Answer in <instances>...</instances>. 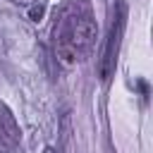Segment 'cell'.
Returning a JSON list of instances; mask_svg holds the SVG:
<instances>
[{
    "label": "cell",
    "instance_id": "obj_1",
    "mask_svg": "<svg viewBox=\"0 0 153 153\" xmlns=\"http://www.w3.org/2000/svg\"><path fill=\"white\" fill-rule=\"evenodd\" d=\"M96 22L91 14L86 12H76L65 17V22L60 24V29L55 31V55L62 65H76L93 45L96 41Z\"/></svg>",
    "mask_w": 153,
    "mask_h": 153
},
{
    "label": "cell",
    "instance_id": "obj_2",
    "mask_svg": "<svg viewBox=\"0 0 153 153\" xmlns=\"http://www.w3.org/2000/svg\"><path fill=\"white\" fill-rule=\"evenodd\" d=\"M122 31H124V5H117V14L110 24V33L105 41V50L100 57V79L108 81L112 69H115V60H117V50H120V41H122Z\"/></svg>",
    "mask_w": 153,
    "mask_h": 153
},
{
    "label": "cell",
    "instance_id": "obj_3",
    "mask_svg": "<svg viewBox=\"0 0 153 153\" xmlns=\"http://www.w3.org/2000/svg\"><path fill=\"white\" fill-rule=\"evenodd\" d=\"M0 141L7 143V146L19 143V124H17L14 115L7 110L5 103H0Z\"/></svg>",
    "mask_w": 153,
    "mask_h": 153
},
{
    "label": "cell",
    "instance_id": "obj_4",
    "mask_svg": "<svg viewBox=\"0 0 153 153\" xmlns=\"http://www.w3.org/2000/svg\"><path fill=\"white\" fill-rule=\"evenodd\" d=\"M43 12H45V5H43V2H36V5L29 7V17H31L33 22H38V19L43 17Z\"/></svg>",
    "mask_w": 153,
    "mask_h": 153
},
{
    "label": "cell",
    "instance_id": "obj_5",
    "mask_svg": "<svg viewBox=\"0 0 153 153\" xmlns=\"http://www.w3.org/2000/svg\"><path fill=\"white\" fill-rule=\"evenodd\" d=\"M12 2H19V5H31V2H36V0H12Z\"/></svg>",
    "mask_w": 153,
    "mask_h": 153
},
{
    "label": "cell",
    "instance_id": "obj_6",
    "mask_svg": "<svg viewBox=\"0 0 153 153\" xmlns=\"http://www.w3.org/2000/svg\"><path fill=\"white\" fill-rule=\"evenodd\" d=\"M43 153H57V151H55V148H45Z\"/></svg>",
    "mask_w": 153,
    "mask_h": 153
}]
</instances>
